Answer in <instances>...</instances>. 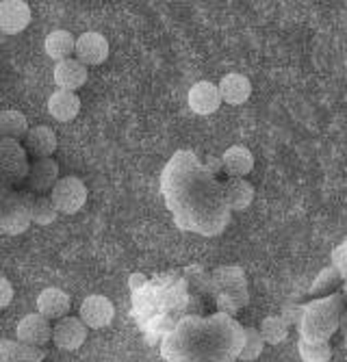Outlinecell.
<instances>
[{"mask_svg": "<svg viewBox=\"0 0 347 362\" xmlns=\"http://www.w3.org/2000/svg\"><path fill=\"white\" fill-rule=\"evenodd\" d=\"M87 185L76 176H66L57 182V187L50 191L52 202L57 204L59 213L63 215H76L85 202H87Z\"/></svg>", "mask_w": 347, "mask_h": 362, "instance_id": "1", "label": "cell"}, {"mask_svg": "<svg viewBox=\"0 0 347 362\" xmlns=\"http://www.w3.org/2000/svg\"><path fill=\"white\" fill-rule=\"evenodd\" d=\"M78 317L83 319V323L89 330H102V327L111 325L115 317V306L105 295H89L81 304Z\"/></svg>", "mask_w": 347, "mask_h": 362, "instance_id": "2", "label": "cell"}, {"mask_svg": "<svg viewBox=\"0 0 347 362\" xmlns=\"http://www.w3.org/2000/svg\"><path fill=\"white\" fill-rule=\"evenodd\" d=\"M54 327H50V319H46L44 315H26L20 319L18 327H16V339L24 345L30 347H42L52 339Z\"/></svg>", "mask_w": 347, "mask_h": 362, "instance_id": "3", "label": "cell"}, {"mask_svg": "<svg viewBox=\"0 0 347 362\" xmlns=\"http://www.w3.org/2000/svg\"><path fill=\"white\" fill-rule=\"evenodd\" d=\"M87 330L89 327L83 323L81 317H63L54 325L52 341L63 351H76L87 341Z\"/></svg>", "mask_w": 347, "mask_h": 362, "instance_id": "4", "label": "cell"}, {"mask_svg": "<svg viewBox=\"0 0 347 362\" xmlns=\"http://www.w3.org/2000/svg\"><path fill=\"white\" fill-rule=\"evenodd\" d=\"M76 59L83 65H100L109 59V42L102 33L87 30L76 37Z\"/></svg>", "mask_w": 347, "mask_h": 362, "instance_id": "5", "label": "cell"}, {"mask_svg": "<svg viewBox=\"0 0 347 362\" xmlns=\"http://www.w3.org/2000/svg\"><path fill=\"white\" fill-rule=\"evenodd\" d=\"M189 109L198 115H213L219 107H222V93H219V85H213L211 81H200L187 95Z\"/></svg>", "mask_w": 347, "mask_h": 362, "instance_id": "6", "label": "cell"}, {"mask_svg": "<svg viewBox=\"0 0 347 362\" xmlns=\"http://www.w3.org/2000/svg\"><path fill=\"white\" fill-rule=\"evenodd\" d=\"M30 24V7L24 0H3L0 3V30L5 35H18Z\"/></svg>", "mask_w": 347, "mask_h": 362, "instance_id": "7", "label": "cell"}, {"mask_svg": "<svg viewBox=\"0 0 347 362\" xmlns=\"http://www.w3.org/2000/svg\"><path fill=\"white\" fill-rule=\"evenodd\" d=\"M59 165L52 158H35L28 165V174H26V182L28 187L37 191V193H46L52 191L59 182Z\"/></svg>", "mask_w": 347, "mask_h": 362, "instance_id": "8", "label": "cell"}, {"mask_svg": "<svg viewBox=\"0 0 347 362\" xmlns=\"http://www.w3.org/2000/svg\"><path fill=\"white\" fill-rule=\"evenodd\" d=\"M33 223V217H30V209L28 202H7L3 209V215H0V230L7 237H18L24 235L26 230Z\"/></svg>", "mask_w": 347, "mask_h": 362, "instance_id": "9", "label": "cell"}, {"mask_svg": "<svg viewBox=\"0 0 347 362\" xmlns=\"http://www.w3.org/2000/svg\"><path fill=\"white\" fill-rule=\"evenodd\" d=\"M52 78L59 89L76 91L87 83V65H83L78 59H66L54 65Z\"/></svg>", "mask_w": 347, "mask_h": 362, "instance_id": "10", "label": "cell"}, {"mask_svg": "<svg viewBox=\"0 0 347 362\" xmlns=\"http://www.w3.org/2000/svg\"><path fill=\"white\" fill-rule=\"evenodd\" d=\"M70 306H72V300L66 291H61L57 286H48L40 293L37 298V313L44 315L46 319H63L68 317L70 313Z\"/></svg>", "mask_w": 347, "mask_h": 362, "instance_id": "11", "label": "cell"}, {"mask_svg": "<svg viewBox=\"0 0 347 362\" xmlns=\"http://www.w3.org/2000/svg\"><path fill=\"white\" fill-rule=\"evenodd\" d=\"M219 93H222V100L226 105L239 107V105L249 100L252 83H249L247 76H243L239 72H230V74H226L222 81H219Z\"/></svg>", "mask_w": 347, "mask_h": 362, "instance_id": "12", "label": "cell"}, {"mask_svg": "<svg viewBox=\"0 0 347 362\" xmlns=\"http://www.w3.org/2000/svg\"><path fill=\"white\" fill-rule=\"evenodd\" d=\"M24 141L26 150L35 158H52L57 150V133L50 126H33Z\"/></svg>", "mask_w": 347, "mask_h": 362, "instance_id": "13", "label": "cell"}, {"mask_svg": "<svg viewBox=\"0 0 347 362\" xmlns=\"http://www.w3.org/2000/svg\"><path fill=\"white\" fill-rule=\"evenodd\" d=\"M81 111V98L74 91H52L48 98V113L57 122H72Z\"/></svg>", "mask_w": 347, "mask_h": 362, "instance_id": "14", "label": "cell"}, {"mask_svg": "<svg viewBox=\"0 0 347 362\" xmlns=\"http://www.w3.org/2000/svg\"><path fill=\"white\" fill-rule=\"evenodd\" d=\"M222 165L228 176L233 178H243L252 170H254V154L243 146H233L224 152L222 156Z\"/></svg>", "mask_w": 347, "mask_h": 362, "instance_id": "15", "label": "cell"}, {"mask_svg": "<svg viewBox=\"0 0 347 362\" xmlns=\"http://www.w3.org/2000/svg\"><path fill=\"white\" fill-rule=\"evenodd\" d=\"M44 48H46V54H48L52 61L61 63V61L70 59L72 52H76V37L72 35L70 30L59 28V30H52L50 35L46 37Z\"/></svg>", "mask_w": 347, "mask_h": 362, "instance_id": "16", "label": "cell"}, {"mask_svg": "<svg viewBox=\"0 0 347 362\" xmlns=\"http://www.w3.org/2000/svg\"><path fill=\"white\" fill-rule=\"evenodd\" d=\"M0 156H3V172L7 176H22L24 172L28 174L26 165V154L13 139H3L0 141Z\"/></svg>", "mask_w": 347, "mask_h": 362, "instance_id": "17", "label": "cell"}, {"mask_svg": "<svg viewBox=\"0 0 347 362\" xmlns=\"http://www.w3.org/2000/svg\"><path fill=\"white\" fill-rule=\"evenodd\" d=\"M28 119L24 113L16 111V109H5L3 113H0V135H3V139H26L28 135Z\"/></svg>", "mask_w": 347, "mask_h": 362, "instance_id": "18", "label": "cell"}, {"mask_svg": "<svg viewBox=\"0 0 347 362\" xmlns=\"http://www.w3.org/2000/svg\"><path fill=\"white\" fill-rule=\"evenodd\" d=\"M254 200V189L252 185L243 178H233L228 185H226V204L233 209V211H243L252 204Z\"/></svg>", "mask_w": 347, "mask_h": 362, "instance_id": "19", "label": "cell"}, {"mask_svg": "<svg viewBox=\"0 0 347 362\" xmlns=\"http://www.w3.org/2000/svg\"><path fill=\"white\" fill-rule=\"evenodd\" d=\"M28 209H30V217H33V223H37V226H50L59 217V209L52 202L50 195L37 197V200H30L28 202Z\"/></svg>", "mask_w": 347, "mask_h": 362, "instance_id": "20", "label": "cell"}, {"mask_svg": "<svg viewBox=\"0 0 347 362\" xmlns=\"http://www.w3.org/2000/svg\"><path fill=\"white\" fill-rule=\"evenodd\" d=\"M300 356L304 362H328L332 358V347L328 341L322 339H302L300 341Z\"/></svg>", "mask_w": 347, "mask_h": 362, "instance_id": "21", "label": "cell"}, {"mask_svg": "<svg viewBox=\"0 0 347 362\" xmlns=\"http://www.w3.org/2000/svg\"><path fill=\"white\" fill-rule=\"evenodd\" d=\"M261 334H263L265 343L278 345L289 337V323L282 317H265L261 323Z\"/></svg>", "mask_w": 347, "mask_h": 362, "instance_id": "22", "label": "cell"}, {"mask_svg": "<svg viewBox=\"0 0 347 362\" xmlns=\"http://www.w3.org/2000/svg\"><path fill=\"white\" fill-rule=\"evenodd\" d=\"M263 349H265V339H263L261 330H257V327H245L243 330V347H241L239 358L245 362H252L263 354Z\"/></svg>", "mask_w": 347, "mask_h": 362, "instance_id": "23", "label": "cell"}, {"mask_svg": "<svg viewBox=\"0 0 347 362\" xmlns=\"http://www.w3.org/2000/svg\"><path fill=\"white\" fill-rule=\"evenodd\" d=\"M13 300V286L9 282V278H0V308H7Z\"/></svg>", "mask_w": 347, "mask_h": 362, "instance_id": "24", "label": "cell"}]
</instances>
